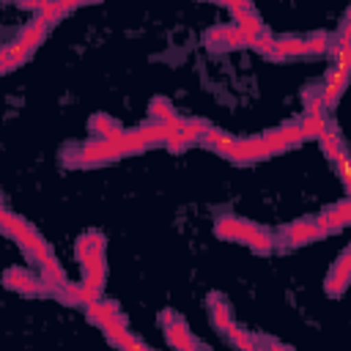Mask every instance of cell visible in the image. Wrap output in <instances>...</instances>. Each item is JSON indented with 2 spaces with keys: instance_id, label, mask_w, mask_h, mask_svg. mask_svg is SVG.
<instances>
[{
  "instance_id": "6da1fadb",
  "label": "cell",
  "mask_w": 351,
  "mask_h": 351,
  "mask_svg": "<svg viewBox=\"0 0 351 351\" xmlns=\"http://www.w3.org/2000/svg\"><path fill=\"white\" fill-rule=\"evenodd\" d=\"M159 324L165 329V337H167L170 348H176V351H197L200 348V343L192 337V332L186 329V324H184V318L178 313L162 310L159 313Z\"/></svg>"
},
{
  "instance_id": "7a4b0ae2",
  "label": "cell",
  "mask_w": 351,
  "mask_h": 351,
  "mask_svg": "<svg viewBox=\"0 0 351 351\" xmlns=\"http://www.w3.org/2000/svg\"><path fill=\"white\" fill-rule=\"evenodd\" d=\"M225 159L236 162V165H250V162H258V159H266L271 156L269 145L263 137H247V140H233L225 151H222Z\"/></svg>"
},
{
  "instance_id": "3957f363",
  "label": "cell",
  "mask_w": 351,
  "mask_h": 351,
  "mask_svg": "<svg viewBox=\"0 0 351 351\" xmlns=\"http://www.w3.org/2000/svg\"><path fill=\"white\" fill-rule=\"evenodd\" d=\"M77 151H80V154H77L74 165H82V167L104 165V162H110V159H118V156H121V151H118L115 140H101V137H93V140L82 143Z\"/></svg>"
},
{
  "instance_id": "277c9868",
  "label": "cell",
  "mask_w": 351,
  "mask_h": 351,
  "mask_svg": "<svg viewBox=\"0 0 351 351\" xmlns=\"http://www.w3.org/2000/svg\"><path fill=\"white\" fill-rule=\"evenodd\" d=\"M44 36H47V25H44V22H38V19H33V22L19 33L16 44H14V47H8L14 66H22V63L36 52V47L44 41Z\"/></svg>"
},
{
  "instance_id": "5b68a950",
  "label": "cell",
  "mask_w": 351,
  "mask_h": 351,
  "mask_svg": "<svg viewBox=\"0 0 351 351\" xmlns=\"http://www.w3.org/2000/svg\"><path fill=\"white\" fill-rule=\"evenodd\" d=\"M211 129V123L206 121V118H184V123H181V129L178 132H173L170 137H167V148L173 151V154H181L186 145H192V143H200L203 140V134Z\"/></svg>"
},
{
  "instance_id": "8992f818",
  "label": "cell",
  "mask_w": 351,
  "mask_h": 351,
  "mask_svg": "<svg viewBox=\"0 0 351 351\" xmlns=\"http://www.w3.org/2000/svg\"><path fill=\"white\" fill-rule=\"evenodd\" d=\"M206 44L211 49H239V47H250L252 41L236 25H217L206 33Z\"/></svg>"
},
{
  "instance_id": "52a82bcc",
  "label": "cell",
  "mask_w": 351,
  "mask_h": 351,
  "mask_svg": "<svg viewBox=\"0 0 351 351\" xmlns=\"http://www.w3.org/2000/svg\"><path fill=\"white\" fill-rule=\"evenodd\" d=\"M351 222V200L343 197L337 206L332 208H324L318 217H315V225L321 230V236H329V233H337L340 228H346Z\"/></svg>"
},
{
  "instance_id": "ba28073f",
  "label": "cell",
  "mask_w": 351,
  "mask_h": 351,
  "mask_svg": "<svg viewBox=\"0 0 351 351\" xmlns=\"http://www.w3.org/2000/svg\"><path fill=\"white\" fill-rule=\"evenodd\" d=\"M74 255L82 266L96 261V258H104V233L101 230H85L74 244Z\"/></svg>"
},
{
  "instance_id": "9c48e42d",
  "label": "cell",
  "mask_w": 351,
  "mask_h": 351,
  "mask_svg": "<svg viewBox=\"0 0 351 351\" xmlns=\"http://www.w3.org/2000/svg\"><path fill=\"white\" fill-rule=\"evenodd\" d=\"M263 140H266V145H269L271 154H280V151H285V148L299 145V143L304 140V134H302L299 123H285V126L271 129L269 134H263Z\"/></svg>"
},
{
  "instance_id": "30bf717a",
  "label": "cell",
  "mask_w": 351,
  "mask_h": 351,
  "mask_svg": "<svg viewBox=\"0 0 351 351\" xmlns=\"http://www.w3.org/2000/svg\"><path fill=\"white\" fill-rule=\"evenodd\" d=\"M3 285L11 288V291H19V293H25V296H38V293H44L41 280H36L33 274H27V271L19 269V266L5 269V274H3Z\"/></svg>"
},
{
  "instance_id": "8fae6325",
  "label": "cell",
  "mask_w": 351,
  "mask_h": 351,
  "mask_svg": "<svg viewBox=\"0 0 351 351\" xmlns=\"http://www.w3.org/2000/svg\"><path fill=\"white\" fill-rule=\"evenodd\" d=\"M348 280H351V252L343 250L340 258H337V263L326 274V293L329 296H340L348 288Z\"/></svg>"
},
{
  "instance_id": "7c38bea8",
  "label": "cell",
  "mask_w": 351,
  "mask_h": 351,
  "mask_svg": "<svg viewBox=\"0 0 351 351\" xmlns=\"http://www.w3.org/2000/svg\"><path fill=\"white\" fill-rule=\"evenodd\" d=\"M280 233H282V239H285L291 247H299V244H307V241L321 239V230H318L315 219H296V222H291L288 228H282Z\"/></svg>"
},
{
  "instance_id": "4fadbf2b",
  "label": "cell",
  "mask_w": 351,
  "mask_h": 351,
  "mask_svg": "<svg viewBox=\"0 0 351 351\" xmlns=\"http://www.w3.org/2000/svg\"><path fill=\"white\" fill-rule=\"evenodd\" d=\"M250 228H252V222L239 219V217H219L214 222V233L219 239H228V241H244L247 233H250Z\"/></svg>"
},
{
  "instance_id": "5bb4252c",
  "label": "cell",
  "mask_w": 351,
  "mask_h": 351,
  "mask_svg": "<svg viewBox=\"0 0 351 351\" xmlns=\"http://www.w3.org/2000/svg\"><path fill=\"white\" fill-rule=\"evenodd\" d=\"M206 304H208L211 324H214L219 332H228V329L233 326V315H230V307H228L225 296H222V293H217V291H211V293H208V299H206Z\"/></svg>"
},
{
  "instance_id": "9a60e30c",
  "label": "cell",
  "mask_w": 351,
  "mask_h": 351,
  "mask_svg": "<svg viewBox=\"0 0 351 351\" xmlns=\"http://www.w3.org/2000/svg\"><path fill=\"white\" fill-rule=\"evenodd\" d=\"M346 85H348V69H337V66H332L329 74H326V88L321 90V93H324V101H326V110L337 104V99L343 96Z\"/></svg>"
},
{
  "instance_id": "2e32d148",
  "label": "cell",
  "mask_w": 351,
  "mask_h": 351,
  "mask_svg": "<svg viewBox=\"0 0 351 351\" xmlns=\"http://www.w3.org/2000/svg\"><path fill=\"white\" fill-rule=\"evenodd\" d=\"M85 313H88V321H90V324H96L99 329H101L104 324H110L112 318H118V315H121L118 304H115V302H104V299H96V302L85 304Z\"/></svg>"
},
{
  "instance_id": "e0dca14e",
  "label": "cell",
  "mask_w": 351,
  "mask_h": 351,
  "mask_svg": "<svg viewBox=\"0 0 351 351\" xmlns=\"http://www.w3.org/2000/svg\"><path fill=\"white\" fill-rule=\"evenodd\" d=\"M88 129H90L96 137H101V140H118L121 132H123V126H121L115 118L104 115V112H96V115L88 121Z\"/></svg>"
},
{
  "instance_id": "ac0fdd59",
  "label": "cell",
  "mask_w": 351,
  "mask_h": 351,
  "mask_svg": "<svg viewBox=\"0 0 351 351\" xmlns=\"http://www.w3.org/2000/svg\"><path fill=\"white\" fill-rule=\"evenodd\" d=\"M318 143H321V151L326 154V159L335 165V162H340L343 156H348L346 154V143L340 140V134L335 132V126H326V132L318 137Z\"/></svg>"
},
{
  "instance_id": "d6986e66",
  "label": "cell",
  "mask_w": 351,
  "mask_h": 351,
  "mask_svg": "<svg viewBox=\"0 0 351 351\" xmlns=\"http://www.w3.org/2000/svg\"><path fill=\"white\" fill-rule=\"evenodd\" d=\"M299 55H307L304 38H296V36L274 38V52H271L274 60H282V58H299Z\"/></svg>"
},
{
  "instance_id": "ffe728a7",
  "label": "cell",
  "mask_w": 351,
  "mask_h": 351,
  "mask_svg": "<svg viewBox=\"0 0 351 351\" xmlns=\"http://www.w3.org/2000/svg\"><path fill=\"white\" fill-rule=\"evenodd\" d=\"M244 244H247L255 255H269V252L274 250V236H271L266 228L252 225V228H250V233H247V239H244Z\"/></svg>"
},
{
  "instance_id": "44dd1931",
  "label": "cell",
  "mask_w": 351,
  "mask_h": 351,
  "mask_svg": "<svg viewBox=\"0 0 351 351\" xmlns=\"http://www.w3.org/2000/svg\"><path fill=\"white\" fill-rule=\"evenodd\" d=\"M148 110H151V121L154 123H170L176 118V107L167 96H154L148 101Z\"/></svg>"
},
{
  "instance_id": "7402d4cb",
  "label": "cell",
  "mask_w": 351,
  "mask_h": 351,
  "mask_svg": "<svg viewBox=\"0 0 351 351\" xmlns=\"http://www.w3.org/2000/svg\"><path fill=\"white\" fill-rule=\"evenodd\" d=\"M115 145H118L121 156H123V154H140V151H145V148H148L137 129H134V132H126V129H123V132H121V137L115 140Z\"/></svg>"
},
{
  "instance_id": "603a6c76",
  "label": "cell",
  "mask_w": 351,
  "mask_h": 351,
  "mask_svg": "<svg viewBox=\"0 0 351 351\" xmlns=\"http://www.w3.org/2000/svg\"><path fill=\"white\" fill-rule=\"evenodd\" d=\"M137 132H140V137L145 140V145H165L167 137H170L167 126H165V123H154V121L145 123V126H140Z\"/></svg>"
},
{
  "instance_id": "cb8c5ba5",
  "label": "cell",
  "mask_w": 351,
  "mask_h": 351,
  "mask_svg": "<svg viewBox=\"0 0 351 351\" xmlns=\"http://www.w3.org/2000/svg\"><path fill=\"white\" fill-rule=\"evenodd\" d=\"M236 137H230L228 132H222V129H217V126H211L206 134H203V140H200V145H206V148H211V151H217V154H222L230 143H233Z\"/></svg>"
},
{
  "instance_id": "d4e9b609",
  "label": "cell",
  "mask_w": 351,
  "mask_h": 351,
  "mask_svg": "<svg viewBox=\"0 0 351 351\" xmlns=\"http://www.w3.org/2000/svg\"><path fill=\"white\" fill-rule=\"evenodd\" d=\"M326 115H304L302 121H299V129H302V134L304 137H321L324 132H326Z\"/></svg>"
},
{
  "instance_id": "484cf974",
  "label": "cell",
  "mask_w": 351,
  "mask_h": 351,
  "mask_svg": "<svg viewBox=\"0 0 351 351\" xmlns=\"http://www.w3.org/2000/svg\"><path fill=\"white\" fill-rule=\"evenodd\" d=\"M225 335H228V340H230V346H233V348H239V351H255V335H250V332L239 329L236 324H233Z\"/></svg>"
},
{
  "instance_id": "4316f807",
  "label": "cell",
  "mask_w": 351,
  "mask_h": 351,
  "mask_svg": "<svg viewBox=\"0 0 351 351\" xmlns=\"http://www.w3.org/2000/svg\"><path fill=\"white\" fill-rule=\"evenodd\" d=\"M302 99H304V115H324L326 101H324V93H321V90L307 88V90L302 93Z\"/></svg>"
},
{
  "instance_id": "83f0119b",
  "label": "cell",
  "mask_w": 351,
  "mask_h": 351,
  "mask_svg": "<svg viewBox=\"0 0 351 351\" xmlns=\"http://www.w3.org/2000/svg\"><path fill=\"white\" fill-rule=\"evenodd\" d=\"M329 44H332V36L324 33V30H315L313 36L304 38V47H307V55H324L329 52Z\"/></svg>"
},
{
  "instance_id": "f1b7e54d",
  "label": "cell",
  "mask_w": 351,
  "mask_h": 351,
  "mask_svg": "<svg viewBox=\"0 0 351 351\" xmlns=\"http://www.w3.org/2000/svg\"><path fill=\"white\" fill-rule=\"evenodd\" d=\"M60 302H66V304H82V291H80V282H63V288L55 293Z\"/></svg>"
},
{
  "instance_id": "f546056e",
  "label": "cell",
  "mask_w": 351,
  "mask_h": 351,
  "mask_svg": "<svg viewBox=\"0 0 351 351\" xmlns=\"http://www.w3.org/2000/svg\"><path fill=\"white\" fill-rule=\"evenodd\" d=\"M252 49H258L261 55H266V58H271V52H274V36L269 33V30H263L261 36H255L252 38V44H250Z\"/></svg>"
},
{
  "instance_id": "4dcf8cb0",
  "label": "cell",
  "mask_w": 351,
  "mask_h": 351,
  "mask_svg": "<svg viewBox=\"0 0 351 351\" xmlns=\"http://www.w3.org/2000/svg\"><path fill=\"white\" fill-rule=\"evenodd\" d=\"M335 167H337V176H340L343 186L348 189V186H351V178H348V156H343L340 162H335Z\"/></svg>"
},
{
  "instance_id": "1f68e13d",
  "label": "cell",
  "mask_w": 351,
  "mask_h": 351,
  "mask_svg": "<svg viewBox=\"0 0 351 351\" xmlns=\"http://www.w3.org/2000/svg\"><path fill=\"white\" fill-rule=\"evenodd\" d=\"M11 69H16L14 60H11V52H8V49H0V74H5V71H11Z\"/></svg>"
},
{
  "instance_id": "d6a6232c",
  "label": "cell",
  "mask_w": 351,
  "mask_h": 351,
  "mask_svg": "<svg viewBox=\"0 0 351 351\" xmlns=\"http://www.w3.org/2000/svg\"><path fill=\"white\" fill-rule=\"evenodd\" d=\"M197 351H208V348H203V346H200V348H197Z\"/></svg>"
}]
</instances>
